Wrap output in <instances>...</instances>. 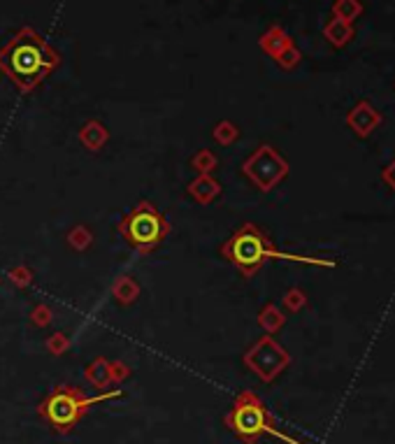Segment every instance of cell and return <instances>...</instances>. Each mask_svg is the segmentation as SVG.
I'll use <instances>...</instances> for the list:
<instances>
[{"mask_svg":"<svg viewBox=\"0 0 395 444\" xmlns=\"http://www.w3.org/2000/svg\"><path fill=\"white\" fill-rule=\"evenodd\" d=\"M114 396H119V391L103 393V396H96V398H84L79 393V389L63 386V389H56L52 396L40 405V414H42L56 431H70L72 426L84 416L88 407L96 405V402L110 400Z\"/></svg>","mask_w":395,"mask_h":444,"instance_id":"obj_4","label":"cell"},{"mask_svg":"<svg viewBox=\"0 0 395 444\" xmlns=\"http://www.w3.org/2000/svg\"><path fill=\"white\" fill-rule=\"evenodd\" d=\"M10 277H12V282L16 284V286H26V284H30V273L26 268H14L12 273H10Z\"/></svg>","mask_w":395,"mask_h":444,"instance_id":"obj_22","label":"cell"},{"mask_svg":"<svg viewBox=\"0 0 395 444\" xmlns=\"http://www.w3.org/2000/svg\"><path fill=\"white\" fill-rule=\"evenodd\" d=\"M282 302H284V307L289 309V312H300V309H304V305H307V293H304L302 289H289L284 293V298H282Z\"/></svg>","mask_w":395,"mask_h":444,"instance_id":"obj_17","label":"cell"},{"mask_svg":"<svg viewBox=\"0 0 395 444\" xmlns=\"http://www.w3.org/2000/svg\"><path fill=\"white\" fill-rule=\"evenodd\" d=\"M49 347H52V349L59 347V351H63L65 347H68V340H65V335H56V337L49 340Z\"/></svg>","mask_w":395,"mask_h":444,"instance_id":"obj_25","label":"cell"},{"mask_svg":"<svg viewBox=\"0 0 395 444\" xmlns=\"http://www.w3.org/2000/svg\"><path fill=\"white\" fill-rule=\"evenodd\" d=\"M107 137H110V133H107V128L103 126L101 121H88L84 128H81L79 133V140L84 142L91 152H98L101 147L107 142Z\"/></svg>","mask_w":395,"mask_h":444,"instance_id":"obj_12","label":"cell"},{"mask_svg":"<svg viewBox=\"0 0 395 444\" xmlns=\"http://www.w3.org/2000/svg\"><path fill=\"white\" fill-rule=\"evenodd\" d=\"M117 228H119L123 240L142 254L154 251L170 233L168 219L163 217L161 210L149 200L137 203L135 207L119 221Z\"/></svg>","mask_w":395,"mask_h":444,"instance_id":"obj_3","label":"cell"},{"mask_svg":"<svg viewBox=\"0 0 395 444\" xmlns=\"http://www.w3.org/2000/svg\"><path fill=\"white\" fill-rule=\"evenodd\" d=\"M226 421L230 428L246 442H253L256 438H261L263 433H275L265 407L253 396H249V393L240 398V402L233 407V412L228 414Z\"/></svg>","mask_w":395,"mask_h":444,"instance_id":"obj_6","label":"cell"},{"mask_svg":"<svg viewBox=\"0 0 395 444\" xmlns=\"http://www.w3.org/2000/svg\"><path fill=\"white\" fill-rule=\"evenodd\" d=\"M61 56L33 28H21L0 49V70L10 77L19 91H33L56 65Z\"/></svg>","mask_w":395,"mask_h":444,"instance_id":"obj_1","label":"cell"},{"mask_svg":"<svg viewBox=\"0 0 395 444\" xmlns=\"http://www.w3.org/2000/svg\"><path fill=\"white\" fill-rule=\"evenodd\" d=\"M86 380L93 382L96 386H103L105 382L112 380V368L107 365V360H103V358L96 360V363H91L86 370Z\"/></svg>","mask_w":395,"mask_h":444,"instance_id":"obj_16","label":"cell"},{"mask_svg":"<svg viewBox=\"0 0 395 444\" xmlns=\"http://www.w3.org/2000/svg\"><path fill=\"white\" fill-rule=\"evenodd\" d=\"M244 363L256 372L263 382H273L277 375H282L291 363V356L282 344L275 342L273 335H263L253 347L246 351Z\"/></svg>","mask_w":395,"mask_h":444,"instance_id":"obj_7","label":"cell"},{"mask_svg":"<svg viewBox=\"0 0 395 444\" xmlns=\"http://www.w3.org/2000/svg\"><path fill=\"white\" fill-rule=\"evenodd\" d=\"M360 14H363V3L360 0H335L333 16H337V19L353 23Z\"/></svg>","mask_w":395,"mask_h":444,"instance_id":"obj_14","label":"cell"},{"mask_svg":"<svg viewBox=\"0 0 395 444\" xmlns=\"http://www.w3.org/2000/svg\"><path fill=\"white\" fill-rule=\"evenodd\" d=\"M289 170H291L289 161H286L273 144H261L258 149L242 163V172L263 193L273 191L275 186H279V182H284V179L289 177Z\"/></svg>","mask_w":395,"mask_h":444,"instance_id":"obj_5","label":"cell"},{"mask_svg":"<svg viewBox=\"0 0 395 444\" xmlns=\"http://www.w3.org/2000/svg\"><path fill=\"white\" fill-rule=\"evenodd\" d=\"M33 321H35L38 326H47L49 321H52V312H49L45 305L35 307V309H33Z\"/></svg>","mask_w":395,"mask_h":444,"instance_id":"obj_23","label":"cell"},{"mask_svg":"<svg viewBox=\"0 0 395 444\" xmlns=\"http://www.w3.org/2000/svg\"><path fill=\"white\" fill-rule=\"evenodd\" d=\"M382 179H384V184L391 188V191H395V159L382 170Z\"/></svg>","mask_w":395,"mask_h":444,"instance_id":"obj_24","label":"cell"},{"mask_svg":"<svg viewBox=\"0 0 395 444\" xmlns=\"http://www.w3.org/2000/svg\"><path fill=\"white\" fill-rule=\"evenodd\" d=\"M258 324H261V328L265 333H270V335H275L279 328H282L284 324H286V317H284V312L279 309L277 305H273V302H270V305H265L261 309V314H258Z\"/></svg>","mask_w":395,"mask_h":444,"instance_id":"obj_13","label":"cell"},{"mask_svg":"<svg viewBox=\"0 0 395 444\" xmlns=\"http://www.w3.org/2000/svg\"><path fill=\"white\" fill-rule=\"evenodd\" d=\"M382 121H384L382 112L377 110L370 101H358V103L349 110V114H347L349 128H351L358 137H363V140L372 135L374 130L382 126Z\"/></svg>","mask_w":395,"mask_h":444,"instance_id":"obj_8","label":"cell"},{"mask_svg":"<svg viewBox=\"0 0 395 444\" xmlns=\"http://www.w3.org/2000/svg\"><path fill=\"white\" fill-rule=\"evenodd\" d=\"M214 137H217L219 144H230L240 137V130H237L230 121H221L217 128H214Z\"/></svg>","mask_w":395,"mask_h":444,"instance_id":"obj_18","label":"cell"},{"mask_svg":"<svg viewBox=\"0 0 395 444\" xmlns=\"http://www.w3.org/2000/svg\"><path fill=\"white\" fill-rule=\"evenodd\" d=\"M88 242H91V235L86 233V228H75L70 233V244L75 246V249H86L88 246Z\"/></svg>","mask_w":395,"mask_h":444,"instance_id":"obj_21","label":"cell"},{"mask_svg":"<svg viewBox=\"0 0 395 444\" xmlns=\"http://www.w3.org/2000/svg\"><path fill=\"white\" fill-rule=\"evenodd\" d=\"M324 38L333 47L342 49V47H347L353 38H356V28H353V23H347V21H342V19H337V16H333V19L326 23Z\"/></svg>","mask_w":395,"mask_h":444,"instance_id":"obj_9","label":"cell"},{"mask_svg":"<svg viewBox=\"0 0 395 444\" xmlns=\"http://www.w3.org/2000/svg\"><path fill=\"white\" fill-rule=\"evenodd\" d=\"M275 61H277L279 65H282L284 70H293L295 65H298V63L302 61V54H300V49H298V47L291 45V47H286L284 52L279 54Z\"/></svg>","mask_w":395,"mask_h":444,"instance_id":"obj_19","label":"cell"},{"mask_svg":"<svg viewBox=\"0 0 395 444\" xmlns=\"http://www.w3.org/2000/svg\"><path fill=\"white\" fill-rule=\"evenodd\" d=\"M188 193H191L198 203L210 205L221 193V186L217 179H212L210 175H200L195 182H191V186H188Z\"/></svg>","mask_w":395,"mask_h":444,"instance_id":"obj_11","label":"cell"},{"mask_svg":"<svg viewBox=\"0 0 395 444\" xmlns=\"http://www.w3.org/2000/svg\"><path fill=\"white\" fill-rule=\"evenodd\" d=\"M214 166H217V156H214L212 152H198L195 159H193V168L200 170L202 175H210V172L214 170Z\"/></svg>","mask_w":395,"mask_h":444,"instance_id":"obj_20","label":"cell"},{"mask_svg":"<svg viewBox=\"0 0 395 444\" xmlns=\"http://www.w3.org/2000/svg\"><path fill=\"white\" fill-rule=\"evenodd\" d=\"M221 256L230 266H235L244 277H253L258 270L265 266L270 258L300 263V266H319V268H335V261L314 258V256H300V254L279 251L275 242L263 233L256 224H244L240 230H235L221 246Z\"/></svg>","mask_w":395,"mask_h":444,"instance_id":"obj_2","label":"cell"},{"mask_svg":"<svg viewBox=\"0 0 395 444\" xmlns=\"http://www.w3.org/2000/svg\"><path fill=\"white\" fill-rule=\"evenodd\" d=\"M112 293H114V298L121 302V305H130V302H135L139 289H137V284L130 277H121L119 282L112 286Z\"/></svg>","mask_w":395,"mask_h":444,"instance_id":"obj_15","label":"cell"},{"mask_svg":"<svg viewBox=\"0 0 395 444\" xmlns=\"http://www.w3.org/2000/svg\"><path fill=\"white\" fill-rule=\"evenodd\" d=\"M258 45H261V49L268 56L277 59V56L282 54L286 47L293 45V40L289 38V33H286L282 26H273V28H268L265 33H263V38L258 40Z\"/></svg>","mask_w":395,"mask_h":444,"instance_id":"obj_10","label":"cell"}]
</instances>
